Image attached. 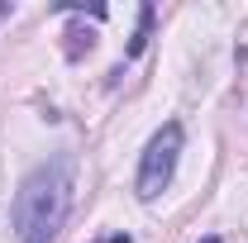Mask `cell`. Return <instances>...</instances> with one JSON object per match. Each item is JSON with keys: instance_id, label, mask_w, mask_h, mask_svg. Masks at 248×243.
Listing matches in <instances>:
<instances>
[{"instance_id": "6da1fadb", "label": "cell", "mask_w": 248, "mask_h": 243, "mask_svg": "<svg viewBox=\"0 0 248 243\" xmlns=\"http://www.w3.org/2000/svg\"><path fill=\"white\" fill-rule=\"evenodd\" d=\"M72 191H77V162L58 152L48 162H38L15 191L10 205V229L19 243H53L72 214Z\"/></svg>"}, {"instance_id": "7a4b0ae2", "label": "cell", "mask_w": 248, "mask_h": 243, "mask_svg": "<svg viewBox=\"0 0 248 243\" xmlns=\"http://www.w3.org/2000/svg\"><path fill=\"white\" fill-rule=\"evenodd\" d=\"M177 157H182V124H162L153 138H148V148H143V162H139V200H157L172 177H177Z\"/></svg>"}, {"instance_id": "3957f363", "label": "cell", "mask_w": 248, "mask_h": 243, "mask_svg": "<svg viewBox=\"0 0 248 243\" xmlns=\"http://www.w3.org/2000/svg\"><path fill=\"white\" fill-rule=\"evenodd\" d=\"M148 33H153V5H143V10H139V29H134V43H129V58H139V53H143Z\"/></svg>"}, {"instance_id": "277c9868", "label": "cell", "mask_w": 248, "mask_h": 243, "mask_svg": "<svg viewBox=\"0 0 248 243\" xmlns=\"http://www.w3.org/2000/svg\"><path fill=\"white\" fill-rule=\"evenodd\" d=\"M105 243H129V234H115V239H105Z\"/></svg>"}]
</instances>
